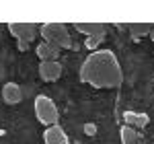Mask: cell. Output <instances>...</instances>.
Returning a JSON list of instances; mask_svg holds the SVG:
<instances>
[{
    "mask_svg": "<svg viewBox=\"0 0 154 144\" xmlns=\"http://www.w3.org/2000/svg\"><path fill=\"white\" fill-rule=\"evenodd\" d=\"M80 80L95 89H119L123 72L117 56L111 49H97L80 64Z\"/></svg>",
    "mask_w": 154,
    "mask_h": 144,
    "instance_id": "6da1fadb",
    "label": "cell"
},
{
    "mask_svg": "<svg viewBox=\"0 0 154 144\" xmlns=\"http://www.w3.org/2000/svg\"><path fill=\"white\" fill-rule=\"evenodd\" d=\"M39 35L43 37V41L56 45L58 49L72 48L70 31H68V25H64V23H43V25H39Z\"/></svg>",
    "mask_w": 154,
    "mask_h": 144,
    "instance_id": "7a4b0ae2",
    "label": "cell"
},
{
    "mask_svg": "<svg viewBox=\"0 0 154 144\" xmlns=\"http://www.w3.org/2000/svg\"><path fill=\"white\" fill-rule=\"evenodd\" d=\"M33 109H35V117L45 128H49V126H56L58 124V107H56V103H54V99L48 95H37L35 99H33Z\"/></svg>",
    "mask_w": 154,
    "mask_h": 144,
    "instance_id": "3957f363",
    "label": "cell"
},
{
    "mask_svg": "<svg viewBox=\"0 0 154 144\" xmlns=\"http://www.w3.org/2000/svg\"><path fill=\"white\" fill-rule=\"evenodd\" d=\"M6 27H8L11 35L17 39V48L21 52L29 48V43L35 39V33L39 31V25L35 23H8Z\"/></svg>",
    "mask_w": 154,
    "mask_h": 144,
    "instance_id": "277c9868",
    "label": "cell"
},
{
    "mask_svg": "<svg viewBox=\"0 0 154 144\" xmlns=\"http://www.w3.org/2000/svg\"><path fill=\"white\" fill-rule=\"evenodd\" d=\"M39 76L48 83H54L62 76V64L58 60H51V62H41L39 64Z\"/></svg>",
    "mask_w": 154,
    "mask_h": 144,
    "instance_id": "5b68a950",
    "label": "cell"
},
{
    "mask_svg": "<svg viewBox=\"0 0 154 144\" xmlns=\"http://www.w3.org/2000/svg\"><path fill=\"white\" fill-rule=\"evenodd\" d=\"M66 132H64V128L56 124V126H49L45 128V132H43V142L45 144H66Z\"/></svg>",
    "mask_w": 154,
    "mask_h": 144,
    "instance_id": "8992f818",
    "label": "cell"
},
{
    "mask_svg": "<svg viewBox=\"0 0 154 144\" xmlns=\"http://www.w3.org/2000/svg\"><path fill=\"white\" fill-rule=\"evenodd\" d=\"M72 27L76 31L84 33L86 37H95V35H105L107 25L105 23H72Z\"/></svg>",
    "mask_w": 154,
    "mask_h": 144,
    "instance_id": "52a82bcc",
    "label": "cell"
},
{
    "mask_svg": "<svg viewBox=\"0 0 154 144\" xmlns=\"http://www.w3.org/2000/svg\"><path fill=\"white\" fill-rule=\"evenodd\" d=\"M2 99H4V103H8V105L19 103V101L23 99L21 86H19L17 83H6L4 86H2Z\"/></svg>",
    "mask_w": 154,
    "mask_h": 144,
    "instance_id": "ba28073f",
    "label": "cell"
},
{
    "mask_svg": "<svg viewBox=\"0 0 154 144\" xmlns=\"http://www.w3.org/2000/svg\"><path fill=\"white\" fill-rule=\"evenodd\" d=\"M119 140H121V144H144L142 134L138 132L136 128H131V126H121Z\"/></svg>",
    "mask_w": 154,
    "mask_h": 144,
    "instance_id": "9c48e42d",
    "label": "cell"
},
{
    "mask_svg": "<svg viewBox=\"0 0 154 144\" xmlns=\"http://www.w3.org/2000/svg\"><path fill=\"white\" fill-rule=\"evenodd\" d=\"M35 54L39 56L41 62H51V60H56V58L60 56V49L56 48V45L48 43V41H41V43L35 48Z\"/></svg>",
    "mask_w": 154,
    "mask_h": 144,
    "instance_id": "30bf717a",
    "label": "cell"
},
{
    "mask_svg": "<svg viewBox=\"0 0 154 144\" xmlns=\"http://www.w3.org/2000/svg\"><path fill=\"white\" fill-rule=\"evenodd\" d=\"M123 120L128 121V126H138V128H144L148 126V115L146 113H134V111H125L123 113Z\"/></svg>",
    "mask_w": 154,
    "mask_h": 144,
    "instance_id": "8fae6325",
    "label": "cell"
},
{
    "mask_svg": "<svg viewBox=\"0 0 154 144\" xmlns=\"http://www.w3.org/2000/svg\"><path fill=\"white\" fill-rule=\"evenodd\" d=\"M131 37H144V35H150L154 29V23H130L128 25Z\"/></svg>",
    "mask_w": 154,
    "mask_h": 144,
    "instance_id": "7c38bea8",
    "label": "cell"
},
{
    "mask_svg": "<svg viewBox=\"0 0 154 144\" xmlns=\"http://www.w3.org/2000/svg\"><path fill=\"white\" fill-rule=\"evenodd\" d=\"M105 39V35H95V37H86V41H84V45L88 49H93V52H97L99 49V45H101V41Z\"/></svg>",
    "mask_w": 154,
    "mask_h": 144,
    "instance_id": "4fadbf2b",
    "label": "cell"
},
{
    "mask_svg": "<svg viewBox=\"0 0 154 144\" xmlns=\"http://www.w3.org/2000/svg\"><path fill=\"white\" fill-rule=\"evenodd\" d=\"M84 132H86V134H91V136H93V134L97 132V128L93 126V124H86V126H84Z\"/></svg>",
    "mask_w": 154,
    "mask_h": 144,
    "instance_id": "5bb4252c",
    "label": "cell"
},
{
    "mask_svg": "<svg viewBox=\"0 0 154 144\" xmlns=\"http://www.w3.org/2000/svg\"><path fill=\"white\" fill-rule=\"evenodd\" d=\"M150 39H152V41H154V29H152V33H150Z\"/></svg>",
    "mask_w": 154,
    "mask_h": 144,
    "instance_id": "9a60e30c",
    "label": "cell"
}]
</instances>
